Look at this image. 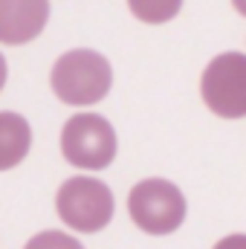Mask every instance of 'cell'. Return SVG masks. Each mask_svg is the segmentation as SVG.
<instances>
[{"mask_svg":"<svg viewBox=\"0 0 246 249\" xmlns=\"http://www.w3.org/2000/svg\"><path fill=\"white\" fill-rule=\"evenodd\" d=\"M50 84L64 105H99L102 99H107L113 87V67L96 50H70L53 64Z\"/></svg>","mask_w":246,"mask_h":249,"instance_id":"1","label":"cell"},{"mask_svg":"<svg viewBox=\"0 0 246 249\" xmlns=\"http://www.w3.org/2000/svg\"><path fill=\"white\" fill-rule=\"evenodd\" d=\"M113 191L96 177H70L55 194V212L72 232H102L113 220Z\"/></svg>","mask_w":246,"mask_h":249,"instance_id":"2","label":"cell"},{"mask_svg":"<svg viewBox=\"0 0 246 249\" xmlns=\"http://www.w3.org/2000/svg\"><path fill=\"white\" fill-rule=\"evenodd\" d=\"M127 214L145 235H171L185 220V197L171 180L148 177L130 188Z\"/></svg>","mask_w":246,"mask_h":249,"instance_id":"3","label":"cell"},{"mask_svg":"<svg viewBox=\"0 0 246 249\" xmlns=\"http://www.w3.org/2000/svg\"><path fill=\"white\" fill-rule=\"evenodd\" d=\"M116 130L99 113H75L64 122L61 154L72 168L102 171L116 160Z\"/></svg>","mask_w":246,"mask_h":249,"instance_id":"4","label":"cell"},{"mask_svg":"<svg viewBox=\"0 0 246 249\" xmlns=\"http://www.w3.org/2000/svg\"><path fill=\"white\" fill-rule=\"evenodd\" d=\"M200 96L220 119L246 116V53H220L200 75Z\"/></svg>","mask_w":246,"mask_h":249,"instance_id":"5","label":"cell"},{"mask_svg":"<svg viewBox=\"0 0 246 249\" xmlns=\"http://www.w3.org/2000/svg\"><path fill=\"white\" fill-rule=\"evenodd\" d=\"M50 20V0H0V44L23 47L35 41Z\"/></svg>","mask_w":246,"mask_h":249,"instance_id":"6","label":"cell"},{"mask_svg":"<svg viewBox=\"0 0 246 249\" xmlns=\"http://www.w3.org/2000/svg\"><path fill=\"white\" fill-rule=\"evenodd\" d=\"M32 148V127L20 113L0 110V171H9L26 160Z\"/></svg>","mask_w":246,"mask_h":249,"instance_id":"7","label":"cell"},{"mask_svg":"<svg viewBox=\"0 0 246 249\" xmlns=\"http://www.w3.org/2000/svg\"><path fill=\"white\" fill-rule=\"evenodd\" d=\"M127 9L136 20L159 26V23H168L180 15L183 0H127Z\"/></svg>","mask_w":246,"mask_h":249,"instance_id":"8","label":"cell"},{"mask_svg":"<svg viewBox=\"0 0 246 249\" xmlns=\"http://www.w3.org/2000/svg\"><path fill=\"white\" fill-rule=\"evenodd\" d=\"M23 249H84L78 238L58 232V229H47V232H38L35 238H29V244Z\"/></svg>","mask_w":246,"mask_h":249,"instance_id":"9","label":"cell"},{"mask_svg":"<svg viewBox=\"0 0 246 249\" xmlns=\"http://www.w3.org/2000/svg\"><path fill=\"white\" fill-rule=\"evenodd\" d=\"M214 249H246V235H229V238H223V241H217Z\"/></svg>","mask_w":246,"mask_h":249,"instance_id":"10","label":"cell"},{"mask_svg":"<svg viewBox=\"0 0 246 249\" xmlns=\"http://www.w3.org/2000/svg\"><path fill=\"white\" fill-rule=\"evenodd\" d=\"M6 75H9V67H6V58H3V53H0V90L6 87Z\"/></svg>","mask_w":246,"mask_h":249,"instance_id":"11","label":"cell"},{"mask_svg":"<svg viewBox=\"0 0 246 249\" xmlns=\"http://www.w3.org/2000/svg\"><path fill=\"white\" fill-rule=\"evenodd\" d=\"M232 6H235V12H238V15H244V18H246V0H232Z\"/></svg>","mask_w":246,"mask_h":249,"instance_id":"12","label":"cell"}]
</instances>
